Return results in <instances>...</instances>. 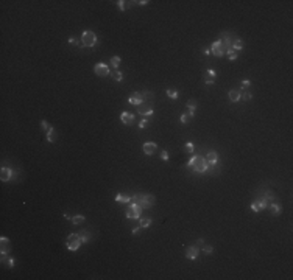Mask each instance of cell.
Masks as SVG:
<instances>
[{"label": "cell", "mask_w": 293, "mask_h": 280, "mask_svg": "<svg viewBox=\"0 0 293 280\" xmlns=\"http://www.w3.org/2000/svg\"><path fill=\"white\" fill-rule=\"evenodd\" d=\"M64 218H66V219H70V221H72V216L69 215V213H64Z\"/></svg>", "instance_id": "bcb514c9"}, {"label": "cell", "mask_w": 293, "mask_h": 280, "mask_svg": "<svg viewBox=\"0 0 293 280\" xmlns=\"http://www.w3.org/2000/svg\"><path fill=\"white\" fill-rule=\"evenodd\" d=\"M45 140H47L48 143H53V142H55V140H53V134H50V135H45Z\"/></svg>", "instance_id": "ab89813d"}, {"label": "cell", "mask_w": 293, "mask_h": 280, "mask_svg": "<svg viewBox=\"0 0 293 280\" xmlns=\"http://www.w3.org/2000/svg\"><path fill=\"white\" fill-rule=\"evenodd\" d=\"M41 126H42V129H44L45 135H50V134H53V126H51L50 123H47L45 120H42V121H41Z\"/></svg>", "instance_id": "ac0fdd59"}, {"label": "cell", "mask_w": 293, "mask_h": 280, "mask_svg": "<svg viewBox=\"0 0 293 280\" xmlns=\"http://www.w3.org/2000/svg\"><path fill=\"white\" fill-rule=\"evenodd\" d=\"M94 72H95L98 76H108V75H111L109 65H108V64H105V62H98V64H95Z\"/></svg>", "instance_id": "3957f363"}, {"label": "cell", "mask_w": 293, "mask_h": 280, "mask_svg": "<svg viewBox=\"0 0 293 280\" xmlns=\"http://www.w3.org/2000/svg\"><path fill=\"white\" fill-rule=\"evenodd\" d=\"M126 218H128V219H141V213L134 212L133 208L128 207V210H126Z\"/></svg>", "instance_id": "ffe728a7"}, {"label": "cell", "mask_w": 293, "mask_h": 280, "mask_svg": "<svg viewBox=\"0 0 293 280\" xmlns=\"http://www.w3.org/2000/svg\"><path fill=\"white\" fill-rule=\"evenodd\" d=\"M147 126H148V120H147V118H144V120L141 121V123H139V128H141V129H145Z\"/></svg>", "instance_id": "e575fe53"}, {"label": "cell", "mask_w": 293, "mask_h": 280, "mask_svg": "<svg viewBox=\"0 0 293 280\" xmlns=\"http://www.w3.org/2000/svg\"><path fill=\"white\" fill-rule=\"evenodd\" d=\"M192 117L190 115H189V114H181V117H179V120H181V123H189V120H190Z\"/></svg>", "instance_id": "4dcf8cb0"}, {"label": "cell", "mask_w": 293, "mask_h": 280, "mask_svg": "<svg viewBox=\"0 0 293 280\" xmlns=\"http://www.w3.org/2000/svg\"><path fill=\"white\" fill-rule=\"evenodd\" d=\"M264 199H265V201H271V202H274V196H273L271 191H267L265 196H264Z\"/></svg>", "instance_id": "d6a6232c"}, {"label": "cell", "mask_w": 293, "mask_h": 280, "mask_svg": "<svg viewBox=\"0 0 293 280\" xmlns=\"http://www.w3.org/2000/svg\"><path fill=\"white\" fill-rule=\"evenodd\" d=\"M9 252V240L6 237L0 238V254H8Z\"/></svg>", "instance_id": "4fadbf2b"}, {"label": "cell", "mask_w": 293, "mask_h": 280, "mask_svg": "<svg viewBox=\"0 0 293 280\" xmlns=\"http://www.w3.org/2000/svg\"><path fill=\"white\" fill-rule=\"evenodd\" d=\"M206 160H208L209 164H217L218 162V154L214 149L208 151V154H206Z\"/></svg>", "instance_id": "2e32d148"}, {"label": "cell", "mask_w": 293, "mask_h": 280, "mask_svg": "<svg viewBox=\"0 0 293 280\" xmlns=\"http://www.w3.org/2000/svg\"><path fill=\"white\" fill-rule=\"evenodd\" d=\"M165 94H167V97L171 98V100H176V98H178V90H176V89H167Z\"/></svg>", "instance_id": "484cf974"}, {"label": "cell", "mask_w": 293, "mask_h": 280, "mask_svg": "<svg viewBox=\"0 0 293 280\" xmlns=\"http://www.w3.org/2000/svg\"><path fill=\"white\" fill-rule=\"evenodd\" d=\"M111 76H112L117 83H122V81H123V73L118 72V70H111Z\"/></svg>", "instance_id": "7402d4cb"}, {"label": "cell", "mask_w": 293, "mask_h": 280, "mask_svg": "<svg viewBox=\"0 0 293 280\" xmlns=\"http://www.w3.org/2000/svg\"><path fill=\"white\" fill-rule=\"evenodd\" d=\"M268 207V202L262 198V199H254L251 202V208H253V212H262L264 208Z\"/></svg>", "instance_id": "5b68a950"}, {"label": "cell", "mask_w": 293, "mask_h": 280, "mask_svg": "<svg viewBox=\"0 0 293 280\" xmlns=\"http://www.w3.org/2000/svg\"><path fill=\"white\" fill-rule=\"evenodd\" d=\"M125 3H126V2H123V0H118V2H117V5H118V8H120V9H122V11H125Z\"/></svg>", "instance_id": "74e56055"}, {"label": "cell", "mask_w": 293, "mask_h": 280, "mask_svg": "<svg viewBox=\"0 0 293 280\" xmlns=\"http://www.w3.org/2000/svg\"><path fill=\"white\" fill-rule=\"evenodd\" d=\"M268 207H270V212H271L273 215H279V213H281V205H279V204L271 202Z\"/></svg>", "instance_id": "cb8c5ba5"}, {"label": "cell", "mask_w": 293, "mask_h": 280, "mask_svg": "<svg viewBox=\"0 0 293 280\" xmlns=\"http://www.w3.org/2000/svg\"><path fill=\"white\" fill-rule=\"evenodd\" d=\"M187 168L195 170L197 173H206L209 170V162L206 160L204 157H201V156H195V157H192V159L187 162Z\"/></svg>", "instance_id": "6da1fadb"}, {"label": "cell", "mask_w": 293, "mask_h": 280, "mask_svg": "<svg viewBox=\"0 0 293 280\" xmlns=\"http://www.w3.org/2000/svg\"><path fill=\"white\" fill-rule=\"evenodd\" d=\"M251 97H253V95H251V92L245 90V94H243V97H242V98H243L245 101H250V100H251Z\"/></svg>", "instance_id": "8d00e7d4"}, {"label": "cell", "mask_w": 293, "mask_h": 280, "mask_svg": "<svg viewBox=\"0 0 293 280\" xmlns=\"http://www.w3.org/2000/svg\"><path fill=\"white\" fill-rule=\"evenodd\" d=\"M215 72H214V70H208V72H206L204 73V83L206 84H214L215 83Z\"/></svg>", "instance_id": "5bb4252c"}, {"label": "cell", "mask_w": 293, "mask_h": 280, "mask_svg": "<svg viewBox=\"0 0 293 280\" xmlns=\"http://www.w3.org/2000/svg\"><path fill=\"white\" fill-rule=\"evenodd\" d=\"M232 36H231V33H221L220 34V41H223V47H225V50L231 48V44H232Z\"/></svg>", "instance_id": "8992f818"}, {"label": "cell", "mask_w": 293, "mask_h": 280, "mask_svg": "<svg viewBox=\"0 0 293 280\" xmlns=\"http://www.w3.org/2000/svg\"><path fill=\"white\" fill-rule=\"evenodd\" d=\"M212 251H214V248H212V246H206V244H203V252H204L206 255H211V254H212Z\"/></svg>", "instance_id": "1f68e13d"}, {"label": "cell", "mask_w": 293, "mask_h": 280, "mask_svg": "<svg viewBox=\"0 0 293 280\" xmlns=\"http://www.w3.org/2000/svg\"><path fill=\"white\" fill-rule=\"evenodd\" d=\"M211 50H212V55L217 56V58H221L223 55H225V51H226L225 47H223V44H221V41H215V42L212 44Z\"/></svg>", "instance_id": "277c9868"}, {"label": "cell", "mask_w": 293, "mask_h": 280, "mask_svg": "<svg viewBox=\"0 0 293 280\" xmlns=\"http://www.w3.org/2000/svg\"><path fill=\"white\" fill-rule=\"evenodd\" d=\"M6 265H8L9 268H13V266H14V258H11V257H9V258H8V261H6Z\"/></svg>", "instance_id": "60d3db41"}, {"label": "cell", "mask_w": 293, "mask_h": 280, "mask_svg": "<svg viewBox=\"0 0 293 280\" xmlns=\"http://www.w3.org/2000/svg\"><path fill=\"white\" fill-rule=\"evenodd\" d=\"M193 151H195V146H193L192 142H189V143L184 145V153H189V154H190V153H193Z\"/></svg>", "instance_id": "f1b7e54d"}, {"label": "cell", "mask_w": 293, "mask_h": 280, "mask_svg": "<svg viewBox=\"0 0 293 280\" xmlns=\"http://www.w3.org/2000/svg\"><path fill=\"white\" fill-rule=\"evenodd\" d=\"M97 44V34L91 30L81 34V47H94Z\"/></svg>", "instance_id": "7a4b0ae2"}, {"label": "cell", "mask_w": 293, "mask_h": 280, "mask_svg": "<svg viewBox=\"0 0 293 280\" xmlns=\"http://www.w3.org/2000/svg\"><path fill=\"white\" fill-rule=\"evenodd\" d=\"M203 53H204L206 56H209V55H212V50H211V48H206V50L203 51Z\"/></svg>", "instance_id": "7bdbcfd3"}, {"label": "cell", "mask_w": 293, "mask_h": 280, "mask_svg": "<svg viewBox=\"0 0 293 280\" xmlns=\"http://www.w3.org/2000/svg\"><path fill=\"white\" fill-rule=\"evenodd\" d=\"M197 106H198V103L195 101V100H189L187 101V109H189V115H190V117H193L195 115V111H197Z\"/></svg>", "instance_id": "9a60e30c"}, {"label": "cell", "mask_w": 293, "mask_h": 280, "mask_svg": "<svg viewBox=\"0 0 293 280\" xmlns=\"http://www.w3.org/2000/svg\"><path fill=\"white\" fill-rule=\"evenodd\" d=\"M136 3H139V5H148L150 2H148V0H147V2H145V0H141V2H136Z\"/></svg>", "instance_id": "f6af8a7d"}, {"label": "cell", "mask_w": 293, "mask_h": 280, "mask_svg": "<svg viewBox=\"0 0 293 280\" xmlns=\"http://www.w3.org/2000/svg\"><path fill=\"white\" fill-rule=\"evenodd\" d=\"M81 223H84V215H75V216H72V224L78 226V224H81Z\"/></svg>", "instance_id": "4316f807"}, {"label": "cell", "mask_w": 293, "mask_h": 280, "mask_svg": "<svg viewBox=\"0 0 293 280\" xmlns=\"http://www.w3.org/2000/svg\"><path fill=\"white\" fill-rule=\"evenodd\" d=\"M13 174H14V171L9 167H2V171H0V179H2L3 182H8L13 178Z\"/></svg>", "instance_id": "9c48e42d"}, {"label": "cell", "mask_w": 293, "mask_h": 280, "mask_svg": "<svg viewBox=\"0 0 293 280\" xmlns=\"http://www.w3.org/2000/svg\"><path fill=\"white\" fill-rule=\"evenodd\" d=\"M228 95H229V100L232 103H237L240 98H242V94H240V90H237V89H231Z\"/></svg>", "instance_id": "e0dca14e"}, {"label": "cell", "mask_w": 293, "mask_h": 280, "mask_svg": "<svg viewBox=\"0 0 293 280\" xmlns=\"http://www.w3.org/2000/svg\"><path fill=\"white\" fill-rule=\"evenodd\" d=\"M80 244H81V240H77V241H72V243H66V246H67V249L69 251H78V248H80Z\"/></svg>", "instance_id": "d6986e66"}, {"label": "cell", "mask_w": 293, "mask_h": 280, "mask_svg": "<svg viewBox=\"0 0 293 280\" xmlns=\"http://www.w3.org/2000/svg\"><path fill=\"white\" fill-rule=\"evenodd\" d=\"M231 48H234L235 51H237V50H242V48H243V44H242V39H239V38H235V39H232V44H231Z\"/></svg>", "instance_id": "603a6c76"}, {"label": "cell", "mask_w": 293, "mask_h": 280, "mask_svg": "<svg viewBox=\"0 0 293 280\" xmlns=\"http://www.w3.org/2000/svg\"><path fill=\"white\" fill-rule=\"evenodd\" d=\"M120 62H122V59H120L118 56H112V58H111V67H112V68H117V67L120 65Z\"/></svg>", "instance_id": "83f0119b"}, {"label": "cell", "mask_w": 293, "mask_h": 280, "mask_svg": "<svg viewBox=\"0 0 293 280\" xmlns=\"http://www.w3.org/2000/svg\"><path fill=\"white\" fill-rule=\"evenodd\" d=\"M156 149H158V145L154 143V142H147V143H144V153H145L147 156H153L154 153H156Z\"/></svg>", "instance_id": "7c38bea8"}, {"label": "cell", "mask_w": 293, "mask_h": 280, "mask_svg": "<svg viewBox=\"0 0 293 280\" xmlns=\"http://www.w3.org/2000/svg\"><path fill=\"white\" fill-rule=\"evenodd\" d=\"M128 103H130V104H133V106H141V104L144 103L142 94H141V92H134V94H133V95L130 97Z\"/></svg>", "instance_id": "52a82bcc"}, {"label": "cell", "mask_w": 293, "mask_h": 280, "mask_svg": "<svg viewBox=\"0 0 293 280\" xmlns=\"http://www.w3.org/2000/svg\"><path fill=\"white\" fill-rule=\"evenodd\" d=\"M69 44H70V45H77V44H78V41H77L75 38H70V39H69Z\"/></svg>", "instance_id": "b9f144b4"}, {"label": "cell", "mask_w": 293, "mask_h": 280, "mask_svg": "<svg viewBox=\"0 0 293 280\" xmlns=\"http://www.w3.org/2000/svg\"><path fill=\"white\" fill-rule=\"evenodd\" d=\"M139 230H141V226H139V227H134V229H133V235H137V234H139Z\"/></svg>", "instance_id": "ee69618b"}, {"label": "cell", "mask_w": 293, "mask_h": 280, "mask_svg": "<svg viewBox=\"0 0 293 280\" xmlns=\"http://www.w3.org/2000/svg\"><path fill=\"white\" fill-rule=\"evenodd\" d=\"M225 55L228 56V59L229 61H234V59H237V56H239V53L234 50V48H228L226 51H225Z\"/></svg>", "instance_id": "44dd1931"}, {"label": "cell", "mask_w": 293, "mask_h": 280, "mask_svg": "<svg viewBox=\"0 0 293 280\" xmlns=\"http://www.w3.org/2000/svg\"><path fill=\"white\" fill-rule=\"evenodd\" d=\"M80 240H81V243H88L89 241V234H81Z\"/></svg>", "instance_id": "836d02e7"}, {"label": "cell", "mask_w": 293, "mask_h": 280, "mask_svg": "<svg viewBox=\"0 0 293 280\" xmlns=\"http://www.w3.org/2000/svg\"><path fill=\"white\" fill-rule=\"evenodd\" d=\"M115 202L128 204V202H131V198H130V196H123V195H117V196H115Z\"/></svg>", "instance_id": "d4e9b609"}, {"label": "cell", "mask_w": 293, "mask_h": 280, "mask_svg": "<svg viewBox=\"0 0 293 280\" xmlns=\"http://www.w3.org/2000/svg\"><path fill=\"white\" fill-rule=\"evenodd\" d=\"M161 159H162V160H165V162L168 160V153H167L165 149H164V151H161Z\"/></svg>", "instance_id": "d590c367"}, {"label": "cell", "mask_w": 293, "mask_h": 280, "mask_svg": "<svg viewBox=\"0 0 293 280\" xmlns=\"http://www.w3.org/2000/svg\"><path fill=\"white\" fill-rule=\"evenodd\" d=\"M198 255H200V249H198L197 246H189V248L186 249V257H187L189 260H197Z\"/></svg>", "instance_id": "ba28073f"}, {"label": "cell", "mask_w": 293, "mask_h": 280, "mask_svg": "<svg viewBox=\"0 0 293 280\" xmlns=\"http://www.w3.org/2000/svg\"><path fill=\"white\" fill-rule=\"evenodd\" d=\"M250 79H245V81H242V89H248V87H250Z\"/></svg>", "instance_id": "f35d334b"}, {"label": "cell", "mask_w": 293, "mask_h": 280, "mask_svg": "<svg viewBox=\"0 0 293 280\" xmlns=\"http://www.w3.org/2000/svg\"><path fill=\"white\" fill-rule=\"evenodd\" d=\"M150 111H153V108H151V103L150 101H144L142 104H141V106H137V114H139V115H147Z\"/></svg>", "instance_id": "30bf717a"}, {"label": "cell", "mask_w": 293, "mask_h": 280, "mask_svg": "<svg viewBox=\"0 0 293 280\" xmlns=\"http://www.w3.org/2000/svg\"><path fill=\"white\" fill-rule=\"evenodd\" d=\"M120 120H122V123H125V125H133L134 120H136V115L131 112H122L120 114Z\"/></svg>", "instance_id": "8fae6325"}, {"label": "cell", "mask_w": 293, "mask_h": 280, "mask_svg": "<svg viewBox=\"0 0 293 280\" xmlns=\"http://www.w3.org/2000/svg\"><path fill=\"white\" fill-rule=\"evenodd\" d=\"M150 224H151V219H150V218H141V227H142V229L150 227Z\"/></svg>", "instance_id": "f546056e"}]
</instances>
